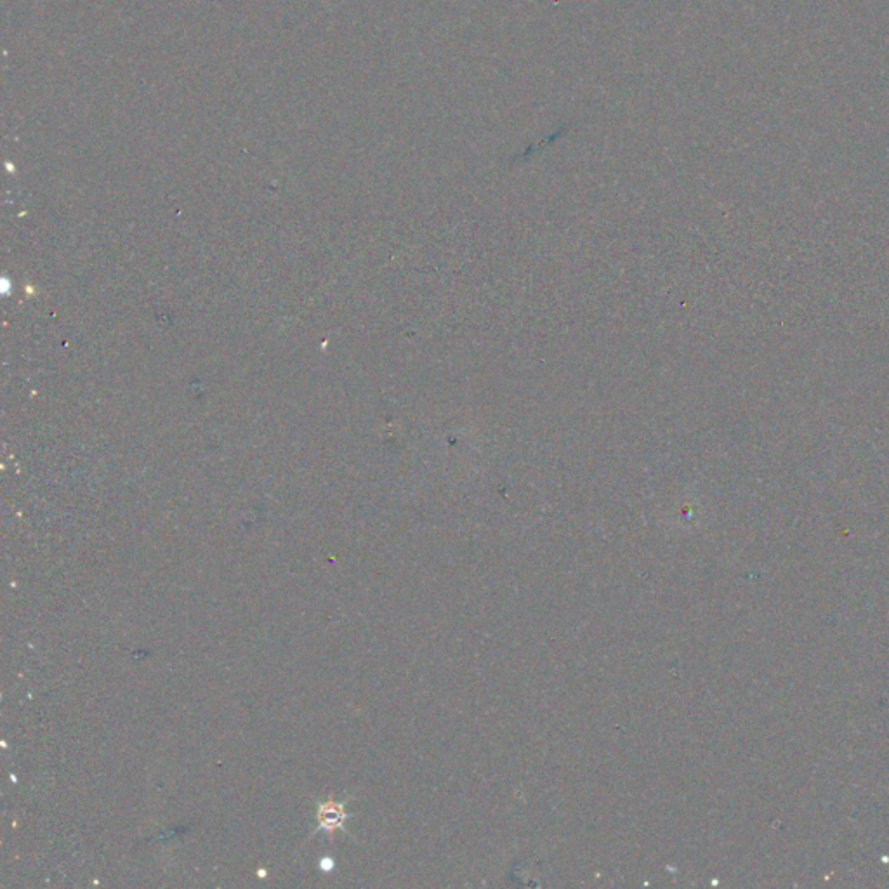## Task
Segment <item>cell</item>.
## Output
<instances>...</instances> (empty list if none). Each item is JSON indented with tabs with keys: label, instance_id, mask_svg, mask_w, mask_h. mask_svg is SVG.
<instances>
[{
	"label": "cell",
	"instance_id": "cell-1",
	"mask_svg": "<svg viewBox=\"0 0 889 889\" xmlns=\"http://www.w3.org/2000/svg\"><path fill=\"white\" fill-rule=\"evenodd\" d=\"M343 821H344V811L340 804L329 803L320 806L318 824L322 825L323 828H327V830H336V828L343 827Z\"/></svg>",
	"mask_w": 889,
	"mask_h": 889
}]
</instances>
